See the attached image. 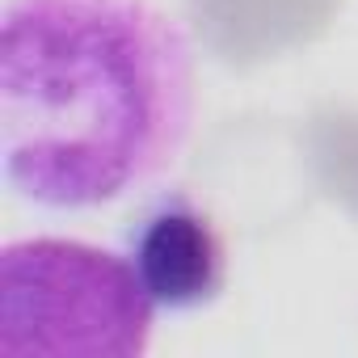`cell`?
I'll list each match as a JSON object with an SVG mask.
<instances>
[{"label": "cell", "instance_id": "6da1fadb", "mask_svg": "<svg viewBox=\"0 0 358 358\" xmlns=\"http://www.w3.org/2000/svg\"><path fill=\"white\" fill-rule=\"evenodd\" d=\"M194 51L152 0H9L0 13L5 190L38 211L114 207L177 160Z\"/></svg>", "mask_w": 358, "mask_h": 358}, {"label": "cell", "instance_id": "7a4b0ae2", "mask_svg": "<svg viewBox=\"0 0 358 358\" xmlns=\"http://www.w3.org/2000/svg\"><path fill=\"white\" fill-rule=\"evenodd\" d=\"M156 303L122 249L72 236H22L0 253V350L139 358Z\"/></svg>", "mask_w": 358, "mask_h": 358}, {"label": "cell", "instance_id": "3957f363", "mask_svg": "<svg viewBox=\"0 0 358 358\" xmlns=\"http://www.w3.org/2000/svg\"><path fill=\"white\" fill-rule=\"evenodd\" d=\"M122 257L156 312L190 316L211 308L228 287V245L215 220L186 190H156L127 220Z\"/></svg>", "mask_w": 358, "mask_h": 358}]
</instances>
